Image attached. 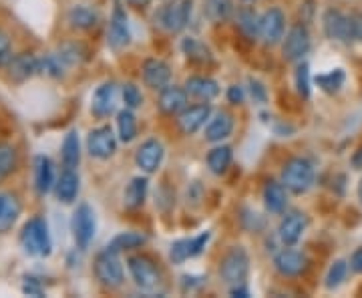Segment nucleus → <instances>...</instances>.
Masks as SVG:
<instances>
[{
    "label": "nucleus",
    "mask_w": 362,
    "mask_h": 298,
    "mask_svg": "<svg viewBox=\"0 0 362 298\" xmlns=\"http://www.w3.org/2000/svg\"><path fill=\"white\" fill-rule=\"evenodd\" d=\"M61 157H63V166L69 169H75L81 161V139L75 130L69 131L63 139V147H61Z\"/></svg>",
    "instance_id": "nucleus-28"
},
{
    "label": "nucleus",
    "mask_w": 362,
    "mask_h": 298,
    "mask_svg": "<svg viewBox=\"0 0 362 298\" xmlns=\"http://www.w3.org/2000/svg\"><path fill=\"white\" fill-rule=\"evenodd\" d=\"M4 200H6V194H0V212H2V207H4Z\"/></svg>",
    "instance_id": "nucleus-50"
},
{
    "label": "nucleus",
    "mask_w": 362,
    "mask_h": 298,
    "mask_svg": "<svg viewBox=\"0 0 362 298\" xmlns=\"http://www.w3.org/2000/svg\"><path fill=\"white\" fill-rule=\"evenodd\" d=\"M286 18L284 13L280 8H270L266 11L262 21H259V39L264 40V45H278L284 37Z\"/></svg>",
    "instance_id": "nucleus-13"
},
{
    "label": "nucleus",
    "mask_w": 362,
    "mask_h": 298,
    "mask_svg": "<svg viewBox=\"0 0 362 298\" xmlns=\"http://www.w3.org/2000/svg\"><path fill=\"white\" fill-rule=\"evenodd\" d=\"M232 297L246 298V297H250V290H247L244 285H235V286H232Z\"/></svg>",
    "instance_id": "nucleus-47"
},
{
    "label": "nucleus",
    "mask_w": 362,
    "mask_h": 298,
    "mask_svg": "<svg viewBox=\"0 0 362 298\" xmlns=\"http://www.w3.org/2000/svg\"><path fill=\"white\" fill-rule=\"evenodd\" d=\"M117 130H119V139L123 143H129L135 139V135H137V119H135L129 107L119 111V115H117Z\"/></svg>",
    "instance_id": "nucleus-33"
},
{
    "label": "nucleus",
    "mask_w": 362,
    "mask_h": 298,
    "mask_svg": "<svg viewBox=\"0 0 362 298\" xmlns=\"http://www.w3.org/2000/svg\"><path fill=\"white\" fill-rule=\"evenodd\" d=\"M304 230H306V216L300 214V212H292V214H286L282 222H280L278 236H280L284 246H294V244H298V240L302 238Z\"/></svg>",
    "instance_id": "nucleus-20"
},
{
    "label": "nucleus",
    "mask_w": 362,
    "mask_h": 298,
    "mask_svg": "<svg viewBox=\"0 0 362 298\" xmlns=\"http://www.w3.org/2000/svg\"><path fill=\"white\" fill-rule=\"evenodd\" d=\"M233 13L232 0H206V14L211 23H223Z\"/></svg>",
    "instance_id": "nucleus-35"
},
{
    "label": "nucleus",
    "mask_w": 362,
    "mask_h": 298,
    "mask_svg": "<svg viewBox=\"0 0 362 298\" xmlns=\"http://www.w3.org/2000/svg\"><path fill=\"white\" fill-rule=\"evenodd\" d=\"M350 268H352L354 273H362V248L354 250V254H352V258H350Z\"/></svg>",
    "instance_id": "nucleus-45"
},
{
    "label": "nucleus",
    "mask_w": 362,
    "mask_h": 298,
    "mask_svg": "<svg viewBox=\"0 0 362 298\" xmlns=\"http://www.w3.org/2000/svg\"><path fill=\"white\" fill-rule=\"evenodd\" d=\"M274 266H276V270L282 276H300V274H304L308 270V258L300 250L286 248V250L276 254Z\"/></svg>",
    "instance_id": "nucleus-14"
},
{
    "label": "nucleus",
    "mask_w": 362,
    "mask_h": 298,
    "mask_svg": "<svg viewBox=\"0 0 362 298\" xmlns=\"http://www.w3.org/2000/svg\"><path fill=\"white\" fill-rule=\"evenodd\" d=\"M294 81H296V91L300 93V97H310V67L308 63H300L296 67V75H294Z\"/></svg>",
    "instance_id": "nucleus-40"
},
{
    "label": "nucleus",
    "mask_w": 362,
    "mask_h": 298,
    "mask_svg": "<svg viewBox=\"0 0 362 298\" xmlns=\"http://www.w3.org/2000/svg\"><path fill=\"white\" fill-rule=\"evenodd\" d=\"M181 51L192 63H197V65H209L214 61L211 51L207 49L202 40L195 39V37H185V39L181 40Z\"/></svg>",
    "instance_id": "nucleus-27"
},
{
    "label": "nucleus",
    "mask_w": 362,
    "mask_h": 298,
    "mask_svg": "<svg viewBox=\"0 0 362 298\" xmlns=\"http://www.w3.org/2000/svg\"><path fill=\"white\" fill-rule=\"evenodd\" d=\"M346 274H349V262L346 260H337L330 266L328 274H326V288H330V290L338 288V286L346 280Z\"/></svg>",
    "instance_id": "nucleus-38"
},
{
    "label": "nucleus",
    "mask_w": 362,
    "mask_h": 298,
    "mask_svg": "<svg viewBox=\"0 0 362 298\" xmlns=\"http://www.w3.org/2000/svg\"><path fill=\"white\" fill-rule=\"evenodd\" d=\"M185 91L195 99L211 101L214 97L220 95V85L209 77H189L185 81Z\"/></svg>",
    "instance_id": "nucleus-25"
},
{
    "label": "nucleus",
    "mask_w": 362,
    "mask_h": 298,
    "mask_svg": "<svg viewBox=\"0 0 362 298\" xmlns=\"http://www.w3.org/2000/svg\"><path fill=\"white\" fill-rule=\"evenodd\" d=\"M344 71L342 69H334V71H330V73H324V75H318L316 77V83H318V87L326 93H338L340 91V87L344 85Z\"/></svg>",
    "instance_id": "nucleus-37"
},
{
    "label": "nucleus",
    "mask_w": 362,
    "mask_h": 298,
    "mask_svg": "<svg viewBox=\"0 0 362 298\" xmlns=\"http://www.w3.org/2000/svg\"><path fill=\"white\" fill-rule=\"evenodd\" d=\"M127 268H129L133 282L141 290H153L161 282V274L147 256H131L127 260Z\"/></svg>",
    "instance_id": "nucleus-8"
},
{
    "label": "nucleus",
    "mask_w": 362,
    "mask_h": 298,
    "mask_svg": "<svg viewBox=\"0 0 362 298\" xmlns=\"http://www.w3.org/2000/svg\"><path fill=\"white\" fill-rule=\"evenodd\" d=\"M264 204H266V210L272 214H282L286 204H288L284 183H278L274 180L266 182V185H264Z\"/></svg>",
    "instance_id": "nucleus-26"
},
{
    "label": "nucleus",
    "mask_w": 362,
    "mask_h": 298,
    "mask_svg": "<svg viewBox=\"0 0 362 298\" xmlns=\"http://www.w3.org/2000/svg\"><path fill=\"white\" fill-rule=\"evenodd\" d=\"M238 26H240V30L250 37V39H256L259 37V21H262V16H258V13L252 8V6H244V8H240L238 11Z\"/></svg>",
    "instance_id": "nucleus-32"
},
{
    "label": "nucleus",
    "mask_w": 362,
    "mask_h": 298,
    "mask_svg": "<svg viewBox=\"0 0 362 298\" xmlns=\"http://www.w3.org/2000/svg\"><path fill=\"white\" fill-rule=\"evenodd\" d=\"M163 154H165V149H163L161 142H157V139H147V142H143L141 145H139V149L135 151V164H137V168L141 169V171H145V173H153V171H157V168L161 166Z\"/></svg>",
    "instance_id": "nucleus-16"
},
{
    "label": "nucleus",
    "mask_w": 362,
    "mask_h": 298,
    "mask_svg": "<svg viewBox=\"0 0 362 298\" xmlns=\"http://www.w3.org/2000/svg\"><path fill=\"white\" fill-rule=\"evenodd\" d=\"M121 95H123V103H125V107H129V109H137V107H141L143 95L141 91L133 85V83H125V85H123V89H121Z\"/></svg>",
    "instance_id": "nucleus-41"
},
{
    "label": "nucleus",
    "mask_w": 362,
    "mask_h": 298,
    "mask_svg": "<svg viewBox=\"0 0 362 298\" xmlns=\"http://www.w3.org/2000/svg\"><path fill=\"white\" fill-rule=\"evenodd\" d=\"M21 216V204L14 195L6 194V200H4V207L0 212V232H6L14 226V222L18 220Z\"/></svg>",
    "instance_id": "nucleus-34"
},
{
    "label": "nucleus",
    "mask_w": 362,
    "mask_h": 298,
    "mask_svg": "<svg viewBox=\"0 0 362 298\" xmlns=\"http://www.w3.org/2000/svg\"><path fill=\"white\" fill-rule=\"evenodd\" d=\"M66 18H69V23L73 28H78V30H89L93 26L97 25V21H99V16L97 13L90 8V6H85V4H77V6H73L69 14H66Z\"/></svg>",
    "instance_id": "nucleus-29"
},
{
    "label": "nucleus",
    "mask_w": 362,
    "mask_h": 298,
    "mask_svg": "<svg viewBox=\"0 0 362 298\" xmlns=\"http://www.w3.org/2000/svg\"><path fill=\"white\" fill-rule=\"evenodd\" d=\"M233 131V117L226 111H220L209 119L206 127V139L207 142H223L226 137H230Z\"/></svg>",
    "instance_id": "nucleus-24"
},
{
    "label": "nucleus",
    "mask_w": 362,
    "mask_h": 298,
    "mask_svg": "<svg viewBox=\"0 0 362 298\" xmlns=\"http://www.w3.org/2000/svg\"><path fill=\"white\" fill-rule=\"evenodd\" d=\"M143 81L147 87L156 91H163L171 81V69L161 59H147L143 63Z\"/></svg>",
    "instance_id": "nucleus-17"
},
{
    "label": "nucleus",
    "mask_w": 362,
    "mask_h": 298,
    "mask_svg": "<svg viewBox=\"0 0 362 298\" xmlns=\"http://www.w3.org/2000/svg\"><path fill=\"white\" fill-rule=\"evenodd\" d=\"M310 51V33L304 25L292 26L288 30L282 47V55L286 61H302V57Z\"/></svg>",
    "instance_id": "nucleus-11"
},
{
    "label": "nucleus",
    "mask_w": 362,
    "mask_h": 298,
    "mask_svg": "<svg viewBox=\"0 0 362 298\" xmlns=\"http://www.w3.org/2000/svg\"><path fill=\"white\" fill-rule=\"evenodd\" d=\"M127 2H129V4H133V6H137V8H139V6H147V4H149L151 0H127Z\"/></svg>",
    "instance_id": "nucleus-48"
},
{
    "label": "nucleus",
    "mask_w": 362,
    "mask_h": 298,
    "mask_svg": "<svg viewBox=\"0 0 362 298\" xmlns=\"http://www.w3.org/2000/svg\"><path fill=\"white\" fill-rule=\"evenodd\" d=\"M71 230H73V238H75L77 246L81 250H87L95 238V230H97L95 212L89 204H78L73 214V220H71Z\"/></svg>",
    "instance_id": "nucleus-7"
},
{
    "label": "nucleus",
    "mask_w": 362,
    "mask_h": 298,
    "mask_svg": "<svg viewBox=\"0 0 362 298\" xmlns=\"http://www.w3.org/2000/svg\"><path fill=\"white\" fill-rule=\"evenodd\" d=\"M247 270H250V258L242 246L230 248V252L220 262V276L230 286L244 285Z\"/></svg>",
    "instance_id": "nucleus-5"
},
{
    "label": "nucleus",
    "mask_w": 362,
    "mask_h": 298,
    "mask_svg": "<svg viewBox=\"0 0 362 298\" xmlns=\"http://www.w3.org/2000/svg\"><path fill=\"white\" fill-rule=\"evenodd\" d=\"M211 115V107L206 103L194 105V107H185L180 113V119H177V125H180L181 133L185 135H194L195 131H199L206 121Z\"/></svg>",
    "instance_id": "nucleus-18"
},
{
    "label": "nucleus",
    "mask_w": 362,
    "mask_h": 298,
    "mask_svg": "<svg viewBox=\"0 0 362 298\" xmlns=\"http://www.w3.org/2000/svg\"><path fill=\"white\" fill-rule=\"evenodd\" d=\"M232 164V147L230 145H218L207 154V168L211 173L221 176Z\"/></svg>",
    "instance_id": "nucleus-30"
},
{
    "label": "nucleus",
    "mask_w": 362,
    "mask_h": 298,
    "mask_svg": "<svg viewBox=\"0 0 362 298\" xmlns=\"http://www.w3.org/2000/svg\"><path fill=\"white\" fill-rule=\"evenodd\" d=\"M358 39H362V16H358Z\"/></svg>",
    "instance_id": "nucleus-49"
},
{
    "label": "nucleus",
    "mask_w": 362,
    "mask_h": 298,
    "mask_svg": "<svg viewBox=\"0 0 362 298\" xmlns=\"http://www.w3.org/2000/svg\"><path fill=\"white\" fill-rule=\"evenodd\" d=\"M147 242V236L139 232H123L115 236L111 240L109 248H113L117 252H123V250H135V248H141Z\"/></svg>",
    "instance_id": "nucleus-36"
},
{
    "label": "nucleus",
    "mask_w": 362,
    "mask_h": 298,
    "mask_svg": "<svg viewBox=\"0 0 362 298\" xmlns=\"http://www.w3.org/2000/svg\"><path fill=\"white\" fill-rule=\"evenodd\" d=\"M358 197H361V204H362V180L361 183H358Z\"/></svg>",
    "instance_id": "nucleus-51"
},
{
    "label": "nucleus",
    "mask_w": 362,
    "mask_h": 298,
    "mask_svg": "<svg viewBox=\"0 0 362 298\" xmlns=\"http://www.w3.org/2000/svg\"><path fill=\"white\" fill-rule=\"evenodd\" d=\"M109 47L115 49V51H121L125 49L127 45L131 42V30H129V18H127V13L125 8L115 2L113 6V14H111V23H109Z\"/></svg>",
    "instance_id": "nucleus-9"
},
{
    "label": "nucleus",
    "mask_w": 362,
    "mask_h": 298,
    "mask_svg": "<svg viewBox=\"0 0 362 298\" xmlns=\"http://www.w3.org/2000/svg\"><path fill=\"white\" fill-rule=\"evenodd\" d=\"M189 14H192V0H173L157 11L156 21L163 30L180 33L189 23Z\"/></svg>",
    "instance_id": "nucleus-6"
},
{
    "label": "nucleus",
    "mask_w": 362,
    "mask_h": 298,
    "mask_svg": "<svg viewBox=\"0 0 362 298\" xmlns=\"http://www.w3.org/2000/svg\"><path fill=\"white\" fill-rule=\"evenodd\" d=\"M16 149L13 145H0V176H8L16 169Z\"/></svg>",
    "instance_id": "nucleus-39"
},
{
    "label": "nucleus",
    "mask_w": 362,
    "mask_h": 298,
    "mask_svg": "<svg viewBox=\"0 0 362 298\" xmlns=\"http://www.w3.org/2000/svg\"><path fill=\"white\" fill-rule=\"evenodd\" d=\"M117 85L115 83H103L97 87V91L93 93L90 99V113L97 119L109 117L117 107Z\"/></svg>",
    "instance_id": "nucleus-15"
},
{
    "label": "nucleus",
    "mask_w": 362,
    "mask_h": 298,
    "mask_svg": "<svg viewBox=\"0 0 362 298\" xmlns=\"http://www.w3.org/2000/svg\"><path fill=\"white\" fill-rule=\"evenodd\" d=\"M78 190H81V180H78L77 171L69 168L63 169L61 176L57 178V183H54V194L59 197V202L73 204L77 200Z\"/></svg>",
    "instance_id": "nucleus-21"
},
{
    "label": "nucleus",
    "mask_w": 362,
    "mask_h": 298,
    "mask_svg": "<svg viewBox=\"0 0 362 298\" xmlns=\"http://www.w3.org/2000/svg\"><path fill=\"white\" fill-rule=\"evenodd\" d=\"M54 166L47 156L35 157V188L40 195H47L54 188Z\"/></svg>",
    "instance_id": "nucleus-23"
},
{
    "label": "nucleus",
    "mask_w": 362,
    "mask_h": 298,
    "mask_svg": "<svg viewBox=\"0 0 362 298\" xmlns=\"http://www.w3.org/2000/svg\"><path fill=\"white\" fill-rule=\"evenodd\" d=\"M21 244L30 256H49L52 252V240L47 220L35 216L26 222L21 230Z\"/></svg>",
    "instance_id": "nucleus-1"
},
{
    "label": "nucleus",
    "mask_w": 362,
    "mask_h": 298,
    "mask_svg": "<svg viewBox=\"0 0 362 298\" xmlns=\"http://www.w3.org/2000/svg\"><path fill=\"white\" fill-rule=\"evenodd\" d=\"M228 99H230V103H233V105L244 103V99H246V93H244V89H242V87L232 85V87L228 89Z\"/></svg>",
    "instance_id": "nucleus-44"
},
{
    "label": "nucleus",
    "mask_w": 362,
    "mask_h": 298,
    "mask_svg": "<svg viewBox=\"0 0 362 298\" xmlns=\"http://www.w3.org/2000/svg\"><path fill=\"white\" fill-rule=\"evenodd\" d=\"M147 190H149V180L147 178H141V176L133 178L129 185H127V190H125V204H127V207H131V210L141 207L145 197H147Z\"/></svg>",
    "instance_id": "nucleus-31"
},
{
    "label": "nucleus",
    "mask_w": 362,
    "mask_h": 298,
    "mask_svg": "<svg viewBox=\"0 0 362 298\" xmlns=\"http://www.w3.org/2000/svg\"><path fill=\"white\" fill-rule=\"evenodd\" d=\"M87 151L90 157H97V159H109L115 156L117 137L113 135V130L109 125H101L90 131L87 137Z\"/></svg>",
    "instance_id": "nucleus-10"
},
{
    "label": "nucleus",
    "mask_w": 362,
    "mask_h": 298,
    "mask_svg": "<svg viewBox=\"0 0 362 298\" xmlns=\"http://www.w3.org/2000/svg\"><path fill=\"white\" fill-rule=\"evenodd\" d=\"M209 242V232H202L194 238L177 240L169 248V258L173 264H183L187 258H195L204 252V248Z\"/></svg>",
    "instance_id": "nucleus-12"
},
{
    "label": "nucleus",
    "mask_w": 362,
    "mask_h": 298,
    "mask_svg": "<svg viewBox=\"0 0 362 298\" xmlns=\"http://www.w3.org/2000/svg\"><path fill=\"white\" fill-rule=\"evenodd\" d=\"M6 69H8V77L13 79V81L23 83L26 79L35 77L37 73H40V59L35 57V55H30V52H23V55L13 57L8 61Z\"/></svg>",
    "instance_id": "nucleus-19"
},
{
    "label": "nucleus",
    "mask_w": 362,
    "mask_h": 298,
    "mask_svg": "<svg viewBox=\"0 0 362 298\" xmlns=\"http://www.w3.org/2000/svg\"><path fill=\"white\" fill-rule=\"evenodd\" d=\"M13 59V45L6 33L0 30V67L8 65V61Z\"/></svg>",
    "instance_id": "nucleus-42"
},
{
    "label": "nucleus",
    "mask_w": 362,
    "mask_h": 298,
    "mask_svg": "<svg viewBox=\"0 0 362 298\" xmlns=\"http://www.w3.org/2000/svg\"><path fill=\"white\" fill-rule=\"evenodd\" d=\"M250 93H252L254 101H258V103L266 101V87L259 81H256V79H250Z\"/></svg>",
    "instance_id": "nucleus-43"
},
{
    "label": "nucleus",
    "mask_w": 362,
    "mask_h": 298,
    "mask_svg": "<svg viewBox=\"0 0 362 298\" xmlns=\"http://www.w3.org/2000/svg\"><path fill=\"white\" fill-rule=\"evenodd\" d=\"M93 270L97 280L105 286V288H119L123 285V264L119 258V252L113 248H105L103 252L97 254L95 264H93Z\"/></svg>",
    "instance_id": "nucleus-3"
},
{
    "label": "nucleus",
    "mask_w": 362,
    "mask_h": 298,
    "mask_svg": "<svg viewBox=\"0 0 362 298\" xmlns=\"http://www.w3.org/2000/svg\"><path fill=\"white\" fill-rule=\"evenodd\" d=\"M23 290H25L26 294H33V297H40L42 294V288L39 285H35V282H26L23 286Z\"/></svg>",
    "instance_id": "nucleus-46"
},
{
    "label": "nucleus",
    "mask_w": 362,
    "mask_h": 298,
    "mask_svg": "<svg viewBox=\"0 0 362 298\" xmlns=\"http://www.w3.org/2000/svg\"><path fill=\"white\" fill-rule=\"evenodd\" d=\"M324 33L328 39L352 42L358 39V18L330 8L324 14Z\"/></svg>",
    "instance_id": "nucleus-4"
},
{
    "label": "nucleus",
    "mask_w": 362,
    "mask_h": 298,
    "mask_svg": "<svg viewBox=\"0 0 362 298\" xmlns=\"http://www.w3.org/2000/svg\"><path fill=\"white\" fill-rule=\"evenodd\" d=\"M282 183L286 185V190H290L294 194L308 192L314 183V166L306 157L288 159L282 169Z\"/></svg>",
    "instance_id": "nucleus-2"
},
{
    "label": "nucleus",
    "mask_w": 362,
    "mask_h": 298,
    "mask_svg": "<svg viewBox=\"0 0 362 298\" xmlns=\"http://www.w3.org/2000/svg\"><path fill=\"white\" fill-rule=\"evenodd\" d=\"M185 107H187V91L181 87L168 85L159 95V109L165 115H180Z\"/></svg>",
    "instance_id": "nucleus-22"
}]
</instances>
